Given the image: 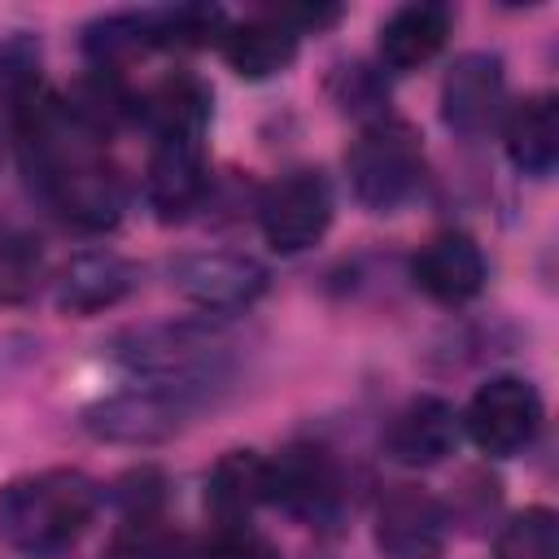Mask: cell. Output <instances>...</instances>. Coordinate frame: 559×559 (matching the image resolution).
<instances>
[{"label":"cell","mask_w":559,"mask_h":559,"mask_svg":"<svg viewBox=\"0 0 559 559\" xmlns=\"http://www.w3.org/2000/svg\"><path fill=\"white\" fill-rule=\"evenodd\" d=\"M96 502L100 493L83 472L52 467L22 476L0 489V537L31 559L61 555L83 537L96 515Z\"/></svg>","instance_id":"obj_1"},{"label":"cell","mask_w":559,"mask_h":559,"mask_svg":"<svg viewBox=\"0 0 559 559\" xmlns=\"http://www.w3.org/2000/svg\"><path fill=\"white\" fill-rule=\"evenodd\" d=\"M109 358L122 362L135 376H148L157 384H188V389H210L223 380L231 341L223 328L179 319V323H140L122 328L109 341Z\"/></svg>","instance_id":"obj_2"},{"label":"cell","mask_w":559,"mask_h":559,"mask_svg":"<svg viewBox=\"0 0 559 559\" xmlns=\"http://www.w3.org/2000/svg\"><path fill=\"white\" fill-rule=\"evenodd\" d=\"M345 170L358 205H367L371 214H393L424 183V144L406 122L380 118L349 144Z\"/></svg>","instance_id":"obj_3"},{"label":"cell","mask_w":559,"mask_h":559,"mask_svg":"<svg viewBox=\"0 0 559 559\" xmlns=\"http://www.w3.org/2000/svg\"><path fill=\"white\" fill-rule=\"evenodd\" d=\"M205 389H188V384H140L114 397H100L83 411V428L96 441H114V445H157L170 441L192 411L201 406Z\"/></svg>","instance_id":"obj_4"},{"label":"cell","mask_w":559,"mask_h":559,"mask_svg":"<svg viewBox=\"0 0 559 559\" xmlns=\"http://www.w3.org/2000/svg\"><path fill=\"white\" fill-rule=\"evenodd\" d=\"M35 183L57 205V214L83 231H109L127 205V188H122L118 170L109 162H100L96 148H74Z\"/></svg>","instance_id":"obj_5"},{"label":"cell","mask_w":559,"mask_h":559,"mask_svg":"<svg viewBox=\"0 0 559 559\" xmlns=\"http://www.w3.org/2000/svg\"><path fill=\"white\" fill-rule=\"evenodd\" d=\"M459 424L467 428V437L485 454L507 459V454H520L537 437L542 397L524 376H493L472 393V402H467Z\"/></svg>","instance_id":"obj_6"},{"label":"cell","mask_w":559,"mask_h":559,"mask_svg":"<svg viewBox=\"0 0 559 559\" xmlns=\"http://www.w3.org/2000/svg\"><path fill=\"white\" fill-rule=\"evenodd\" d=\"M166 275H170V288L201 310H245L266 293V280H271L258 258L231 253V249L179 253L166 266Z\"/></svg>","instance_id":"obj_7"},{"label":"cell","mask_w":559,"mask_h":559,"mask_svg":"<svg viewBox=\"0 0 559 559\" xmlns=\"http://www.w3.org/2000/svg\"><path fill=\"white\" fill-rule=\"evenodd\" d=\"M262 236L275 253H301L323 240L332 223V188L319 170H293L266 188L258 205Z\"/></svg>","instance_id":"obj_8"},{"label":"cell","mask_w":559,"mask_h":559,"mask_svg":"<svg viewBox=\"0 0 559 559\" xmlns=\"http://www.w3.org/2000/svg\"><path fill=\"white\" fill-rule=\"evenodd\" d=\"M507 105V70L498 52H463L441 79V122L454 135H485Z\"/></svg>","instance_id":"obj_9"},{"label":"cell","mask_w":559,"mask_h":559,"mask_svg":"<svg viewBox=\"0 0 559 559\" xmlns=\"http://www.w3.org/2000/svg\"><path fill=\"white\" fill-rule=\"evenodd\" d=\"M153 153H148V205L162 218L188 214L201 192H205V127H170L153 131Z\"/></svg>","instance_id":"obj_10"},{"label":"cell","mask_w":559,"mask_h":559,"mask_svg":"<svg viewBox=\"0 0 559 559\" xmlns=\"http://www.w3.org/2000/svg\"><path fill=\"white\" fill-rule=\"evenodd\" d=\"M445 533V507L415 485H397L376 511V550L384 559H441Z\"/></svg>","instance_id":"obj_11"},{"label":"cell","mask_w":559,"mask_h":559,"mask_svg":"<svg viewBox=\"0 0 559 559\" xmlns=\"http://www.w3.org/2000/svg\"><path fill=\"white\" fill-rule=\"evenodd\" d=\"M459 428L463 424H459V415H454V406L445 397L419 393L384 428V454L393 463H402V467H432V463L454 454Z\"/></svg>","instance_id":"obj_12"},{"label":"cell","mask_w":559,"mask_h":559,"mask_svg":"<svg viewBox=\"0 0 559 559\" xmlns=\"http://www.w3.org/2000/svg\"><path fill=\"white\" fill-rule=\"evenodd\" d=\"M415 288L441 306H463L485 288V253L467 231H441L411 258Z\"/></svg>","instance_id":"obj_13"},{"label":"cell","mask_w":559,"mask_h":559,"mask_svg":"<svg viewBox=\"0 0 559 559\" xmlns=\"http://www.w3.org/2000/svg\"><path fill=\"white\" fill-rule=\"evenodd\" d=\"M341 498L336 467L314 445H293L271 459V502H284L301 520H328Z\"/></svg>","instance_id":"obj_14"},{"label":"cell","mask_w":559,"mask_h":559,"mask_svg":"<svg viewBox=\"0 0 559 559\" xmlns=\"http://www.w3.org/2000/svg\"><path fill=\"white\" fill-rule=\"evenodd\" d=\"M450 26H454V13L437 0L402 4L380 26V44H376L380 61L389 70H415V66H424L441 52V44L450 39Z\"/></svg>","instance_id":"obj_15"},{"label":"cell","mask_w":559,"mask_h":559,"mask_svg":"<svg viewBox=\"0 0 559 559\" xmlns=\"http://www.w3.org/2000/svg\"><path fill=\"white\" fill-rule=\"evenodd\" d=\"M262 502H271V459L258 450H227L205 476V511L218 524H245Z\"/></svg>","instance_id":"obj_16"},{"label":"cell","mask_w":559,"mask_h":559,"mask_svg":"<svg viewBox=\"0 0 559 559\" xmlns=\"http://www.w3.org/2000/svg\"><path fill=\"white\" fill-rule=\"evenodd\" d=\"M297 31L284 26L275 13H262V17H249V22H236L223 31L218 48H223V61L240 74V79H271L280 70L293 66L297 57Z\"/></svg>","instance_id":"obj_17"},{"label":"cell","mask_w":559,"mask_h":559,"mask_svg":"<svg viewBox=\"0 0 559 559\" xmlns=\"http://www.w3.org/2000/svg\"><path fill=\"white\" fill-rule=\"evenodd\" d=\"M135 284V266L118 253H83L57 275V306L66 314H96L118 306Z\"/></svg>","instance_id":"obj_18"},{"label":"cell","mask_w":559,"mask_h":559,"mask_svg":"<svg viewBox=\"0 0 559 559\" xmlns=\"http://www.w3.org/2000/svg\"><path fill=\"white\" fill-rule=\"evenodd\" d=\"M502 144L515 170L524 175H550L559 162V105L550 92L524 96L502 127Z\"/></svg>","instance_id":"obj_19"},{"label":"cell","mask_w":559,"mask_h":559,"mask_svg":"<svg viewBox=\"0 0 559 559\" xmlns=\"http://www.w3.org/2000/svg\"><path fill=\"white\" fill-rule=\"evenodd\" d=\"M148 44H157L153 39V13H109L83 31V52L105 74H114L122 61H131Z\"/></svg>","instance_id":"obj_20"},{"label":"cell","mask_w":559,"mask_h":559,"mask_svg":"<svg viewBox=\"0 0 559 559\" xmlns=\"http://www.w3.org/2000/svg\"><path fill=\"white\" fill-rule=\"evenodd\" d=\"M498 559H555V511L550 507H528L507 520L493 546Z\"/></svg>","instance_id":"obj_21"},{"label":"cell","mask_w":559,"mask_h":559,"mask_svg":"<svg viewBox=\"0 0 559 559\" xmlns=\"http://www.w3.org/2000/svg\"><path fill=\"white\" fill-rule=\"evenodd\" d=\"M223 9L214 4H179L153 13V39L157 44H210L223 39Z\"/></svg>","instance_id":"obj_22"},{"label":"cell","mask_w":559,"mask_h":559,"mask_svg":"<svg viewBox=\"0 0 559 559\" xmlns=\"http://www.w3.org/2000/svg\"><path fill=\"white\" fill-rule=\"evenodd\" d=\"M162 498H166V485H162L157 467H140V472L122 476V485H118V502H122L131 524H148L153 511L162 507Z\"/></svg>","instance_id":"obj_23"},{"label":"cell","mask_w":559,"mask_h":559,"mask_svg":"<svg viewBox=\"0 0 559 559\" xmlns=\"http://www.w3.org/2000/svg\"><path fill=\"white\" fill-rule=\"evenodd\" d=\"M197 559H275V550L245 524H218V533Z\"/></svg>","instance_id":"obj_24"},{"label":"cell","mask_w":559,"mask_h":559,"mask_svg":"<svg viewBox=\"0 0 559 559\" xmlns=\"http://www.w3.org/2000/svg\"><path fill=\"white\" fill-rule=\"evenodd\" d=\"M284 26H293L297 35H306V31H323V26H332L336 17H341V9L336 4H284V9H271Z\"/></svg>","instance_id":"obj_25"}]
</instances>
